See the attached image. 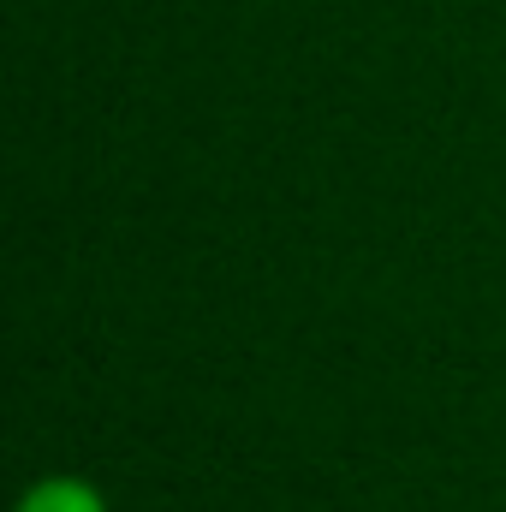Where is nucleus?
Returning a JSON list of instances; mask_svg holds the SVG:
<instances>
[{
    "instance_id": "1",
    "label": "nucleus",
    "mask_w": 506,
    "mask_h": 512,
    "mask_svg": "<svg viewBox=\"0 0 506 512\" xmlns=\"http://www.w3.org/2000/svg\"><path fill=\"white\" fill-rule=\"evenodd\" d=\"M18 512H108V501H102L84 477H42V483L18 501Z\"/></svg>"
}]
</instances>
